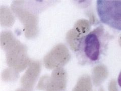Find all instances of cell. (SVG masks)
<instances>
[{
  "mask_svg": "<svg viewBox=\"0 0 121 91\" xmlns=\"http://www.w3.org/2000/svg\"><path fill=\"white\" fill-rule=\"evenodd\" d=\"M112 36L99 25L79 38L75 51L78 63L81 65L99 63L106 55Z\"/></svg>",
  "mask_w": 121,
  "mask_h": 91,
  "instance_id": "1",
  "label": "cell"
},
{
  "mask_svg": "<svg viewBox=\"0 0 121 91\" xmlns=\"http://www.w3.org/2000/svg\"><path fill=\"white\" fill-rule=\"evenodd\" d=\"M96 10L101 23L121 31V0H98Z\"/></svg>",
  "mask_w": 121,
  "mask_h": 91,
  "instance_id": "2",
  "label": "cell"
},
{
  "mask_svg": "<svg viewBox=\"0 0 121 91\" xmlns=\"http://www.w3.org/2000/svg\"><path fill=\"white\" fill-rule=\"evenodd\" d=\"M118 83L119 86H120V87L121 88V71L120 72V73L119 74V77H118Z\"/></svg>",
  "mask_w": 121,
  "mask_h": 91,
  "instance_id": "3",
  "label": "cell"
},
{
  "mask_svg": "<svg viewBox=\"0 0 121 91\" xmlns=\"http://www.w3.org/2000/svg\"><path fill=\"white\" fill-rule=\"evenodd\" d=\"M120 45H121V36H120Z\"/></svg>",
  "mask_w": 121,
  "mask_h": 91,
  "instance_id": "4",
  "label": "cell"
}]
</instances>
